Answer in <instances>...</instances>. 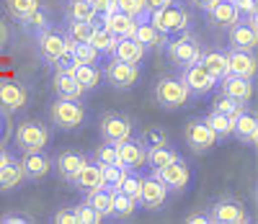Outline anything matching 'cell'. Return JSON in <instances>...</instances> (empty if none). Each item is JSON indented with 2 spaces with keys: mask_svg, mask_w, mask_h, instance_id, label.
Instances as JSON below:
<instances>
[{
  "mask_svg": "<svg viewBox=\"0 0 258 224\" xmlns=\"http://www.w3.org/2000/svg\"><path fill=\"white\" fill-rule=\"evenodd\" d=\"M93 160H96L98 165H114V163H119L116 144H111V142H103L101 147H96V150H93Z\"/></svg>",
  "mask_w": 258,
  "mask_h": 224,
  "instance_id": "cell-46",
  "label": "cell"
},
{
  "mask_svg": "<svg viewBox=\"0 0 258 224\" xmlns=\"http://www.w3.org/2000/svg\"><path fill=\"white\" fill-rule=\"evenodd\" d=\"M88 44H91L98 54H111L114 44H116V36H114L109 29L93 24V31H91V36H88Z\"/></svg>",
  "mask_w": 258,
  "mask_h": 224,
  "instance_id": "cell-32",
  "label": "cell"
},
{
  "mask_svg": "<svg viewBox=\"0 0 258 224\" xmlns=\"http://www.w3.org/2000/svg\"><path fill=\"white\" fill-rule=\"evenodd\" d=\"M13 144L16 150L24 155V152H36V150H44L52 139V131L49 126H44L41 121L36 119H26V121H21L16 129H13Z\"/></svg>",
  "mask_w": 258,
  "mask_h": 224,
  "instance_id": "cell-2",
  "label": "cell"
},
{
  "mask_svg": "<svg viewBox=\"0 0 258 224\" xmlns=\"http://www.w3.org/2000/svg\"><path fill=\"white\" fill-rule=\"evenodd\" d=\"M73 211H75V221L78 224H98V221H103V216L91 206V204H78V206H73Z\"/></svg>",
  "mask_w": 258,
  "mask_h": 224,
  "instance_id": "cell-47",
  "label": "cell"
},
{
  "mask_svg": "<svg viewBox=\"0 0 258 224\" xmlns=\"http://www.w3.org/2000/svg\"><path fill=\"white\" fill-rule=\"evenodd\" d=\"M21 183H24V170H21V163L13 158V160H8L3 168H0V191L3 193L16 191Z\"/></svg>",
  "mask_w": 258,
  "mask_h": 224,
  "instance_id": "cell-29",
  "label": "cell"
},
{
  "mask_svg": "<svg viewBox=\"0 0 258 224\" xmlns=\"http://www.w3.org/2000/svg\"><path fill=\"white\" fill-rule=\"evenodd\" d=\"M245 108V103H238V101H232V98H227L225 93L214 101V106H212V111H217V114H225V116H238L240 111Z\"/></svg>",
  "mask_w": 258,
  "mask_h": 224,
  "instance_id": "cell-45",
  "label": "cell"
},
{
  "mask_svg": "<svg viewBox=\"0 0 258 224\" xmlns=\"http://www.w3.org/2000/svg\"><path fill=\"white\" fill-rule=\"evenodd\" d=\"M91 6L96 11V18H103V16H109L111 11H116L114 0H91Z\"/></svg>",
  "mask_w": 258,
  "mask_h": 224,
  "instance_id": "cell-50",
  "label": "cell"
},
{
  "mask_svg": "<svg viewBox=\"0 0 258 224\" xmlns=\"http://www.w3.org/2000/svg\"><path fill=\"white\" fill-rule=\"evenodd\" d=\"M78 191H83V193H91V191H96V188H103L106 183H103V168L96 163V160H85V165L73 175V181H70Z\"/></svg>",
  "mask_w": 258,
  "mask_h": 224,
  "instance_id": "cell-17",
  "label": "cell"
},
{
  "mask_svg": "<svg viewBox=\"0 0 258 224\" xmlns=\"http://www.w3.org/2000/svg\"><path fill=\"white\" fill-rule=\"evenodd\" d=\"M91 31H93V24H88V21L68 18V26H64V36H68L70 41H88Z\"/></svg>",
  "mask_w": 258,
  "mask_h": 224,
  "instance_id": "cell-40",
  "label": "cell"
},
{
  "mask_svg": "<svg viewBox=\"0 0 258 224\" xmlns=\"http://www.w3.org/2000/svg\"><path fill=\"white\" fill-rule=\"evenodd\" d=\"M52 91L57 98H70V101H83L85 91L83 85L73 78L70 70H54V78H52Z\"/></svg>",
  "mask_w": 258,
  "mask_h": 224,
  "instance_id": "cell-20",
  "label": "cell"
},
{
  "mask_svg": "<svg viewBox=\"0 0 258 224\" xmlns=\"http://www.w3.org/2000/svg\"><path fill=\"white\" fill-rule=\"evenodd\" d=\"M168 193L170 191L165 188V183L150 173V175H145L140 181V198H137V204L142 209H147V211H158L168 201Z\"/></svg>",
  "mask_w": 258,
  "mask_h": 224,
  "instance_id": "cell-13",
  "label": "cell"
},
{
  "mask_svg": "<svg viewBox=\"0 0 258 224\" xmlns=\"http://www.w3.org/2000/svg\"><path fill=\"white\" fill-rule=\"evenodd\" d=\"M70 72H73V78L83 85L85 93L101 85V72H98L96 64H80V62H75V64L70 67Z\"/></svg>",
  "mask_w": 258,
  "mask_h": 224,
  "instance_id": "cell-30",
  "label": "cell"
},
{
  "mask_svg": "<svg viewBox=\"0 0 258 224\" xmlns=\"http://www.w3.org/2000/svg\"><path fill=\"white\" fill-rule=\"evenodd\" d=\"M227 75H238V78H255V57L253 52H243V49H232L227 54Z\"/></svg>",
  "mask_w": 258,
  "mask_h": 224,
  "instance_id": "cell-23",
  "label": "cell"
},
{
  "mask_svg": "<svg viewBox=\"0 0 258 224\" xmlns=\"http://www.w3.org/2000/svg\"><path fill=\"white\" fill-rule=\"evenodd\" d=\"M186 221H188V224H207V221H209V214H188Z\"/></svg>",
  "mask_w": 258,
  "mask_h": 224,
  "instance_id": "cell-55",
  "label": "cell"
},
{
  "mask_svg": "<svg viewBox=\"0 0 258 224\" xmlns=\"http://www.w3.org/2000/svg\"><path fill=\"white\" fill-rule=\"evenodd\" d=\"M199 64H202L217 83L227 75V54L220 52V49H204L202 57H199Z\"/></svg>",
  "mask_w": 258,
  "mask_h": 224,
  "instance_id": "cell-28",
  "label": "cell"
},
{
  "mask_svg": "<svg viewBox=\"0 0 258 224\" xmlns=\"http://www.w3.org/2000/svg\"><path fill=\"white\" fill-rule=\"evenodd\" d=\"M111 57H114V59H121V62H135V64H140L142 57H145V47H142L135 36L116 39L114 49H111Z\"/></svg>",
  "mask_w": 258,
  "mask_h": 224,
  "instance_id": "cell-26",
  "label": "cell"
},
{
  "mask_svg": "<svg viewBox=\"0 0 258 224\" xmlns=\"http://www.w3.org/2000/svg\"><path fill=\"white\" fill-rule=\"evenodd\" d=\"M6 8H8L11 18L21 24V21L29 18L36 8H41V0H6Z\"/></svg>",
  "mask_w": 258,
  "mask_h": 224,
  "instance_id": "cell-34",
  "label": "cell"
},
{
  "mask_svg": "<svg viewBox=\"0 0 258 224\" xmlns=\"http://www.w3.org/2000/svg\"><path fill=\"white\" fill-rule=\"evenodd\" d=\"M103 78L109 80L116 91H132V88L140 83V78H142V70H140V64H135V62H121V59L111 57L109 62H106Z\"/></svg>",
  "mask_w": 258,
  "mask_h": 224,
  "instance_id": "cell-7",
  "label": "cell"
},
{
  "mask_svg": "<svg viewBox=\"0 0 258 224\" xmlns=\"http://www.w3.org/2000/svg\"><path fill=\"white\" fill-rule=\"evenodd\" d=\"M188 3L194 6V8H199V11H209V8H214V6H217L220 3V0H188Z\"/></svg>",
  "mask_w": 258,
  "mask_h": 224,
  "instance_id": "cell-53",
  "label": "cell"
},
{
  "mask_svg": "<svg viewBox=\"0 0 258 224\" xmlns=\"http://www.w3.org/2000/svg\"><path fill=\"white\" fill-rule=\"evenodd\" d=\"M103 168V183H106V188H111V191H116V186L124 181V175L129 173L121 163H114V165H101Z\"/></svg>",
  "mask_w": 258,
  "mask_h": 224,
  "instance_id": "cell-43",
  "label": "cell"
},
{
  "mask_svg": "<svg viewBox=\"0 0 258 224\" xmlns=\"http://www.w3.org/2000/svg\"><path fill=\"white\" fill-rule=\"evenodd\" d=\"M111 198H114V191L103 186V188L85 193V204H91L103 219H111Z\"/></svg>",
  "mask_w": 258,
  "mask_h": 224,
  "instance_id": "cell-31",
  "label": "cell"
},
{
  "mask_svg": "<svg viewBox=\"0 0 258 224\" xmlns=\"http://www.w3.org/2000/svg\"><path fill=\"white\" fill-rule=\"evenodd\" d=\"M153 175L160 178V181L165 183L168 191H173V193H183L191 183V168L183 158L173 160V163H168L163 168H153Z\"/></svg>",
  "mask_w": 258,
  "mask_h": 224,
  "instance_id": "cell-11",
  "label": "cell"
},
{
  "mask_svg": "<svg viewBox=\"0 0 258 224\" xmlns=\"http://www.w3.org/2000/svg\"><path fill=\"white\" fill-rule=\"evenodd\" d=\"M204 121L214 129V134H217V137H232V116H225V114L212 111L209 116H204Z\"/></svg>",
  "mask_w": 258,
  "mask_h": 224,
  "instance_id": "cell-41",
  "label": "cell"
},
{
  "mask_svg": "<svg viewBox=\"0 0 258 224\" xmlns=\"http://www.w3.org/2000/svg\"><path fill=\"white\" fill-rule=\"evenodd\" d=\"M8 160H13V155H11V152L6 150V144H0V168H3V165H6Z\"/></svg>",
  "mask_w": 258,
  "mask_h": 224,
  "instance_id": "cell-56",
  "label": "cell"
},
{
  "mask_svg": "<svg viewBox=\"0 0 258 224\" xmlns=\"http://www.w3.org/2000/svg\"><path fill=\"white\" fill-rule=\"evenodd\" d=\"M98 131H101V139H103V142L119 144V142H124V139H132V137H135V121L129 119L126 114L109 111V114L101 116Z\"/></svg>",
  "mask_w": 258,
  "mask_h": 224,
  "instance_id": "cell-6",
  "label": "cell"
},
{
  "mask_svg": "<svg viewBox=\"0 0 258 224\" xmlns=\"http://www.w3.org/2000/svg\"><path fill=\"white\" fill-rule=\"evenodd\" d=\"M147 21H150V24H153L163 36H176V34H181V31H188V26H191L188 11H186L183 6H178V3H170V6H165V8H160V11H153Z\"/></svg>",
  "mask_w": 258,
  "mask_h": 224,
  "instance_id": "cell-4",
  "label": "cell"
},
{
  "mask_svg": "<svg viewBox=\"0 0 258 224\" xmlns=\"http://www.w3.org/2000/svg\"><path fill=\"white\" fill-rule=\"evenodd\" d=\"M232 3H235V0H232Z\"/></svg>",
  "mask_w": 258,
  "mask_h": 224,
  "instance_id": "cell-57",
  "label": "cell"
},
{
  "mask_svg": "<svg viewBox=\"0 0 258 224\" xmlns=\"http://www.w3.org/2000/svg\"><path fill=\"white\" fill-rule=\"evenodd\" d=\"M209 221H214V224H245L248 211L243 206V201L232 198V196H222L209 206Z\"/></svg>",
  "mask_w": 258,
  "mask_h": 224,
  "instance_id": "cell-10",
  "label": "cell"
},
{
  "mask_svg": "<svg viewBox=\"0 0 258 224\" xmlns=\"http://www.w3.org/2000/svg\"><path fill=\"white\" fill-rule=\"evenodd\" d=\"M49 24H52V21H49V13H47L44 8H36V11H34L29 18L21 21V26H24V31H26V34H31V36H36L39 31H44Z\"/></svg>",
  "mask_w": 258,
  "mask_h": 224,
  "instance_id": "cell-38",
  "label": "cell"
},
{
  "mask_svg": "<svg viewBox=\"0 0 258 224\" xmlns=\"http://www.w3.org/2000/svg\"><path fill=\"white\" fill-rule=\"evenodd\" d=\"M230 49H243V52H253L258 44V29L255 21L240 18L238 24H232L230 29Z\"/></svg>",
  "mask_w": 258,
  "mask_h": 224,
  "instance_id": "cell-16",
  "label": "cell"
},
{
  "mask_svg": "<svg viewBox=\"0 0 258 224\" xmlns=\"http://www.w3.org/2000/svg\"><path fill=\"white\" fill-rule=\"evenodd\" d=\"M116 155H119V163L126 170H140L142 165H147V150L132 137V139H124L116 144Z\"/></svg>",
  "mask_w": 258,
  "mask_h": 224,
  "instance_id": "cell-19",
  "label": "cell"
},
{
  "mask_svg": "<svg viewBox=\"0 0 258 224\" xmlns=\"http://www.w3.org/2000/svg\"><path fill=\"white\" fill-rule=\"evenodd\" d=\"M68 44H70V54H73V62H80V64H96L98 62V52L91 47L88 41H70L68 39Z\"/></svg>",
  "mask_w": 258,
  "mask_h": 224,
  "instance_id": "cell-35",
  "label": "cell"
},
{
  "mask_svg": "<svg viewBox=\"0 0 258 224\" xmlns=\"http://www.w3.org/2000/svg\"><path fill=\"white\" fill-rule=\"evenodd\" d=\"M137 142L145 147V150H155V147H163L168 144V137H165V131L158 129V126H147L137 134Z\"/></svg>",
  "mask_w": 258,
  "mask_h": 224,
  "instance_id": "cell-39",
  "label": "cell"
},
{
  "mask_svg": "<svg viewBox=\"0 0 258 224\" xmlns=\"http://www.w3.org/2000/svg\"><path fill=\"white\" fill-rule=\"evenodd\" d=\"M217 85L222 88V93H225L227 98L238 101V103H250V98H253V93H255L253 80L238 78V75H225Z\"/></svg>",
  "mask_w": 258,
  "mask_h": 224,
  "instance_id": "cell-18",
  "label": "cell"
},
{
  "mask_svg": "<svg viewBox=\"0 0 258 224\" xmlns=\"http://www.w3.org/2000/svg\"><path fill=\"white\" fill-rule=\"evenodd\" d=\"M29 88L18 80H0V108L6 114H18L29 106Z\"/></svg>",
  "mask_w": 258,
  "mask_h": 224,
  "instance_id": "cell-14",
  "label": "cell"
},
{
  "mask_svg": "<svg viewBox=\"0 0 258 224\" xmlns=\"http://www.w3.org/2000/svg\"><path fill=\"white\" fill-rule=\"evenodd\" d=\"M88 111L80 101H70V98H54L49 106V121L54 129L59 131H75L85 124Z\"/></svg>",
  "mask_w": 258,
  "mask_h": 224,
  "instance_id": "cell-1",
  "label": "cell"
},
{
  "mask_svg": "<svg viewBox=\"0 0 258 224\" xmlns=\"http://www.w3.org/2000/svg\"><path fill=\"white\" fill-rule=\"evenodd\" d=\"M142 3H145L147 13H153V11H160V8H165L170 3H176V0H142Z\"/></svg>",
  "mask_w": 258,
  "mask_h": 224,
  "instance_id": "cell-52",
  "label": "cell"
},
{
  "mask_svg": "<svg viewBox=\"0 0 258 224\" xmlns=\"http://www.w3.org/2000/svg\"><path fill=\"white\" fill-rule=\"evenodd\" d=\"M137 201L129 198L119 191H114V198H111V219H129L135 211H137Z\"/></svg>",
  "mask_w": 258,
  "mask_h": 224,
  "instance_id": "cell-33",
  "label": "cell"
},
{
  "mask_svg": "<svg viewBox=\"0 0 258 224\" xmlns=\"http://www.w3.org/2000/svg\"><path fill=\"white\" fill-rule=\"evenodd\" d=\"M8 39H11V29H8V24H6V21L0 18V49H6Z\"/></svg>",
  "mask_w": 258,
  "mask_h": 224,
  "instance_id": "cell-54",
  "label": "cell"
},
{
  "mask_svg": "<svg viewBox=\"0 0 258 224\" xmlns=\"http://www.w3.org/2000/svg\"><path fill=\"white\" fill-rule=\"evenodd\" d=\"M168 52V59L173 62L176 67H186V64H194V62H199L204 47H202V41L194 36L191 31H181L176 36H168L165 41V47Z\"/></svg>",
  "mask_w": 258,
  "mask_h": 224,
  "instance_id": "cell-3",
  "label": "cell"
},
{
  "mask_svg": "<svg viewBox=\"0 0 258 224\" xmlns=\"http://www.w3.org/2000/svg\"><path fill=\"white\" fill-rule=\"evenodd\" d=\"M178 158H181V155H178L173 147H168V144L155 147V150H147V165H150V168H163V165L173 163V160H178Z\"/></svg>",
  "mask_w": 258,
  "mask_h": 224,
  "instance_id": "cell-37",
  "label": "cell"
},
{
  "mask_svg": "<svg viewBox=\"0 0 258 224\" xmlns=\"http://www.w3.org/2000/svg\"><path fill=\"white\" fill-rule=\"evenodd\" d=\"M13 137V121H11V114H6L0 108V144H8Z\"/></svg>",
  "mask_w": 258,
  "mask_h": 224,
  "instance_id": "cell-48",
  "label": "cell"
},
{
  "mask_svg": "<svg viewBox=\"0 0 258 224\" xmlns=\"http://www.w3.org/2000/svg\"><path fill=\"white\" fill-rule=\"evenodd\" d=\"M181 80L188 88L191 98H204V96H209L214 88H217V80H214L199 62L181 67Z\"/></svg>",
  "mask_w": 258,
  "mask_h": 224,
  "instance_id": "cell-12",
  "label": "cell"
},
{
  "mask_svg": "<svg viewBox=\"0 0 258 224\" xmlns=\"http://www.w3.org/2000/svg\"><path fill=\"white\" fill-rule=\"evenodd\" d=\"M232 137H238L243 144H255L258 139V119L250 108H243L232 119Z\"/></svg>",
  "mask_w": 258,
  "mask_h": 224,
  "instance_id": "cell-21",
  "label": "cell"
},
{
  "mask_svg": "<svg viewBox=\"0 0 258 224\" xmlns=\"http://www.w3.org/2000/svg\"><path fill=\"white\" fill-rule=\"evenodd\" d=\"M140 181H142V178L137 175V170H129V173L124 175V181L116 186V191L137 201V198H140Z\"/></svg>",
  "mask_w": 258,
  "mask_h": 224,
  "instance_id": "cell-44",
  "label": "cell"
},
{
  "mask_svg": "<svg viewBox=\"0 0 258 224\" xmlns=\"http://www.w3.org/2000/svg\"><path fill=\"white\" fill-rule=\"evenodd\" d=\"M183 139L186 144L191 147V152H197V155H204L209 152L212 147H217V134H214V129L204 121V119H191L183 129Z\"/></svg>",
  "mask_w": 258,
  "mask_h": 224,
  "instance_id": "cell-9",
  "label": "cell"
},
{
  "mask_svg": "<svg viewBox=\"0 0 258 224\" xmlns=\"http://www.w3.org/2000/svg\"><path fill=\"white\" fill-rule=\"evenodd\" d=\"M135 39L145 47V52L147 49H155V52H160L163 47H165V41H168V36H163L150 21H137V29H135Z\"/></svg>",
  "mask_w": 258,
  "mask_h": 224,
  "instance_id": "cell-27",
  "label": "cell"
},
{
  "mask_svg": "<svg viewBox=\"0 0 258 224\" xmlns=\"http://www.w3.org/2000/svg\"><path fill=\"white\" fill-rule=\"evenodd\" d=\"M153 98L160 108L165 111H178L183 108L188 101H191V93H188V88L183 85L181 78H160L155 83V91H153Z\"/></svg>",
  "mask_w": 258,
  "mask_h": 224,
  "instance_id": "cell-5",
  "label": "cell"
},
{
  "mask_svg": "<svg viewBox=\"0 0 258 224\" xmlns=\"http://www.w3.org/2000/svg\"><path fill=\"white\" fill-rule=\"evenodd\" d=\"M68 18L75 21H88V24H98L96 11L91 6V0H70L68 3Z\"/></svg>",
  "mask_w": 258,
  "mask_h": 224,
  "instance_id": "cell-36",
  "label": "cell"
},
{
  "mask_svg": "<svg viewBox=\"0 0 258 224\" xmlns=\"http://www.w3.org/2000/svg\"><path fill=\"white\" fill-rule=\"evenodd\" d=\"M34 41H36L39 57L44 59L47 64H52V67L59 62V57L64 52H68V36H64L62 31H57V29H52V26H47L44 31H39L34 36Z\"/></svg>",
  "mask_w": 258,
  "mask_h": 224,
  "instance_id": "cell-8",
  "label": "cell"
},
{
  "mask_svg": "<svg viewBox=\"0 0 258 224\" xmlns=\"http://www.w3.org/2000/svg\"><path fill=\"white\" fill-rule=\"evenodd\" d=\"M21 170H24V181H44V178L52 173V158L44 150H36V152H24V158L18 160Z\"/></svg>",
  "mask_w": 258,
  "mask_h": 224,
  "instance_id": "cell-15",
  "label": "cell"
},
{
  "mask_svg": "<svg viewBox=\"0 0 258 224\" xmlns=\"http://www.w3.org/2000/svg\"><path fill=\"white\" fill-rule=\"evenodd\" d=\"M85 160H88V158H85V155L83 152H73V150H64V152H59L57 155V160H52V168H57V173L64 178V181H73V175L85 165Z\"/></svg>",
  "mask_w": 258,
  "mask_h": 224,
  "instance_id": "cell-25",
  "label": "cell"
},
{
  "mask_svg": "<svg viewBox=\"0 0 258 224\" xmlns=\"http://www.w3.org/2000/svg\"><path fill=\"white\" fill-rule=\"evenodd\" d=\"M114 6H116V11L132 16V18H137V21H147V18H150V13H147V8H145L142 0H114Z\"/></svg>",
  "mask_w": 258,
  "mask_h": 224,
  "instance_id": "cell-42",
  "label": "cell"
},
{
  "mask_svg": "<svg viewBox=\"0 0 258 224\" xmlns=\"http://www.w3.org/2000/svg\"><path fill=\"white\" fill-rule=\"evenodd\" d=\"M0 221H3V224H31L34 216L31 214H21V211H11V214L0 216Z\"/></svg>",
  "mask_w": 258,
  "mask_h": 224,
  "instance_id": "cell-49",
  "label": "cell"
},
{
  "mask_svg": "<svg viewBox=\"0 0 258 224\" xmlns=\"http://www.w3.org/2000/svg\"><path fill=\"white\" fill-rule=\"evenodd\" d=\"M207 16H209V21L217 29H230L232 24L240 21V11H238V6H235L232 0H220L214 8L207 11Z\"/></svg>",
  "mask_w": 258,
  "mask_h": 224,
  "instance_id": "cell-24",
  "label": "cell"
},
{
  "mask_svg": "<svg viewBox=\"0 0 258 224\" xmlns=\"http://www.w3.org/2000/svg\"><path fill=\"white\" fill-rule=\"evenodd\" d=\"M103 29H109L116 39H126V36H135V29H137V18L126 16L121 11H111L109 16L98 18Z\"/></svg>",
  "mask_w": 258,
  "mask_h": 224,
  "instance_id": "cell-22",
  "label": "cell"
},
{
  "mask_svg": "<svg viewBox=\"0 0 258 224\" xmlns=\"http://www.w3.org/2000/svg\"><path fill=\"white\" fill-rule=\"evenodd\" d=\"M52 221H54V224H78V221H75V211H73V206L59 209V211L52 216Z\"/></svg>",
  "mask_w": 258,
  "mask_h": 224,
  "instance_id": "cell-51",
  "label": "cell"
}]
</instances>
